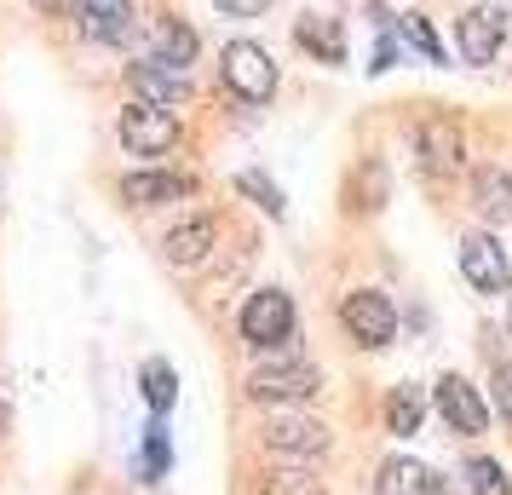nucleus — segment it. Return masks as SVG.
Instances as JSON below:
<instances>
[{
    "label": "nucleus",
    "mask_w": 512,
    "mask_h": 495,
    "mask_svg": "<svg viewBox=\"0 0 512 495\" xmlns=\"http://www.w3.org/2000/svg\"><path fill=\"white\" fill-rule=\"evenodd\" d=\"M259 449L277 455L288 467H311L334 449V432H328L317 415H300V409H271L265 426H259Z\"/></svg>",
    "instance_id": "obj_1"
},
{
    "label": "nucleus",
    "mask_w": 512,
    "mask_h": 495,
    "mask_svg": "<svg viewBox=\"0 0 512 495\" xmlns=\"http://www.w3.org/2000/svg\"><path fill=\"white\" fill-rule=\"evenodd\" d=\"M242 392L254 409H300L323 392V369L317 363H259Z\"/></svg>",
    "instance_id": "obj_2"
},
{
    "label": "nucleus",
    "mask_w": 512,
    "mask_h": 495,
    "mask_svg": "<svg viewBox=\"0 0 512 495\" xmlns=\"http://www.w3.org/2000/svg\"><path fill=\"white\" fill-rule=\"evenodd\" d=\"M219 81L231 87L242 104H271L277 98V58L259 47V41H231L219 52Z\"/></svg>",
    "instance_id": "obj_3"
},
{
    "label": "nucleus",
    "mask_w": 512,
    "mask_h": 495,
    "mask_svg": "<svg viewBox=\"0 0 512 495\" xmlns=\"http://www.w3.org/2000/svg\"><path fill=\"white\" fill-rule=\"evenodd\" d=\"M340 329H346L351 346L363 352H386L397 340V306L380 294V288H351L340 300Z\"/></svg>",
    "instance_id": "obj_4"
},
{
    "label": "nucleus",
    "mask_w": 512,
    "mask_h": 495,
    "mask_svg": "<svg viewBox=\"0 0 512 495\" xmlns=\"http://www.w3.org/2000/svg\"><path fill=\"white\" fill-rule=\"evenodd\" d=\"M415 156L426 179H455L466 167V133L449 110H426L415 121Z\"/></svg>",
    "instance_id": "obj_5"
},
{
    "label": "nucleus",
    "mask_w": 512,
    "mask_h": 495,
    "mask_svg": "<svg viewBox=\"0 0 512 495\" xmlns=\"http://www.w3.org/2000/svg\"><path fill=\"white\" fill-rule=\"evenodd\" d=\"M116 139H121L127 156H167V150H179L185 127H179L173 110H156V104L127 98V110L116 116Z\"/></svg>",
    "instance_id": "obj_6"
},
{
    "label": "nucleus",
    "mask_w": 512,
    "mask_h": 495,
    "mask_svg": "<svg viewBox=\"0 0 512 495\" xmlns=\"http://www.w3.org/2000/svg\"><path fill=\"white\" fill-rule=\"evenodd\" d=\"M236 329H242V340L254 346V352H271V346H282V340H294V300L282 294V288H254L248 294V306H242V317H236Z\"/></svg>",
    "instance_id": "obj_7"
},
{
    "label": "nucleus",
    "mask_w": 512,
    "mask_h": 495,
    "mask_svg": "<svg viewBox=\"0 0 512 495\" xmlns=\"http://www.w3.org/2000/svg\"><path fill=\"white\" fill-rule=\"evenodd\" d=\"M432 409L443 415V426L455 432V438H484L489 432V403L478 398V386L466 375H438V386H432Z\"/></svg>",
    "instance_id": "obj_8"
},
{
    "label": "nucleus",
    "mask_w": 512,
    "mask_h": 495,
    "mask_svg": "<svg viewBox=\"0 0 512 495\" xmlns=\"http://www.w3.org/2000/svg\"><path fill=\"white\" fill-rule=\"evenodd\" d=\"M70 24L93 47H127L133 29H139V12H133V0H75Z\"/></svg>",
    "instance_id": "obj_9"
},
{
    "label": "nucleus",
    "mask_w": 512,
    "mask_h": 495,
    "mask_svg": "<svg viewBox=\"0 0 512 495\" xmlns=\"http://www.w3.org/2000/svg\"><path fill=\"white\" fill-rule=\"evenodd\" d=\"M461 277L478 294H507L512 288V265H507V248L495 231H466L461 236Z\"/></svg>",
    "instance_id": "obj_10"
},
{
    "label": "nucleus",
    "mask_w": 512,
    "mask_h": 495,
    "mask_svg": "<svg viewBox=\"0 0 512 495\" xmlns=\"http://www.w3.org/2000/svg\"><path fill=\"white\" fill-rule=\"evenodd\" d=\"M507 24L512 12L507 6H472V12H461V24H455V47H461L466 64H495L501 58V47H507Z\"/></svg>",
    "instance_id": "obj_11"
},
{
    "label": "nucleus",
    "mask_w": 512,
    "mask_h": 495,
    "mask_svg": "<svg viewBox=\"0 0 512 495\" xmlns=\"http://www.w3.org/2000/svg\"><path fill=\"white\" fill-rule=\"evenodd\" d=\"M121 81H127V93L139 98V104H156V110H179L190 98V75L162 64V58H133L121 70Z\"/></svg>",
    "instance_id": "obj_12"
},
{
    "label": "nucleus",
    "mask_w": 512,
    "mask_h": 495,
    "mask_svg": "<svg viewBox=\"0 0 512 495\" xmlns=\"http://www.w3.org/2000/svg\"><path fill=\"white\" fill-rule=\"evenodd\" d=\"M116 196L127 208H167V202H185L196 196V173H179V167H139L116 185Z\"/></svg>",
    "instance_id": "obj_13"
},
{
    "label": "nucleus",
    "mask_w": 512,
    "mask_h": 495,
    "mask_svg": "<svg viewBox=\"0 0 512 495\" xmlns=\"http://www.w3.org/2000/svg\"><path fill=\"white\" fill-rule=\"evenodd\" d=\"M219 213H190V219H179L173 231L162 236V254L167 265H179V271H196V265L208 260L213 248H219Z\"/></svg>",
    "instance_id": "obj_14"
},
{
    "label": "nucleus",
    "mask_w": 512,
    "mask_h": 495,
    "mask_svg": "<svg viewBox=\"0 0 512 495\" xmlns=\"http://www.w3.org/2000/svg\"><path fill=\"white\" fill-rule=\"evenodd\" d=\"M472 208H478V219H484L489 231L512 225V167L484 162L472 173Z\"/></svg>",
    "instance_id": "obj_15"
},
{
    "label": "nucleus",
    "mask_w": 512,
    "mask_h": 495,
    "mask_svg": "<svg viewBox=\"0 0 512 495\" xmlns=\"http://www.w3.org/2000/svg\"><path fill=\"white\" fill-rule=\"evenodd\" d=\"M294 47L311 52L317 64H346V24L340 18H317V12H305L300 24H294Z\"/></svg>",
    "instance_id": "obj_16"
},
{
    "label": "nucleus",
    "mask_w": 512,
    "mask_h": 495,
    "mask_svg": "<svg viewBox=\"0 0 512 495\" xmlns=\"http://www.w3.org/2000/svg\"><path fill=\"white\" fill-rule=\"evenodd\" d=\"M374 495H438V472L415 455H392L374 472Z\"/></svg>",
    "instance_id": "obj_17"
},
{
    "label": "nucleus",
    "mask_w": 512,
    "mask_h": 495,
    "mask_svg": "<svg viewBox=\"0 0 512 495\" xmlns=\"http://www.w3.org/2000/svg\"><path fill=\"white\" fill-rule=\"evenodd\" d=\"M196 52H202V41H196V29H190L185 18H156V24H150V58H162V64L190 75Z\"/></svg>",
    "instance_id": "obj_18"
},
{
    "label": "nucleus",
    "mask_w": 512,
    "mask_h": 495,
    "mask_svg": "<svg viewBox=\"0 0 512 495\" xmlns=\"http://www.w3.org/2000/svg\"><path fill=\"white\" fill-rule=\"evenodd\" d=\"M426 409H432V392H426V386H415V380L392 386V392H386V432H392V438H415L420 421H426Z\"/></svg>",
    "instance_id": "obj_19"
},
{
    "label": "nucleus",
    "mask_w": 512,
    "mask_h": 495,
    "mask_svg": "<svg viewBox=\"0 0 512 495\" xmlns=\"http://www.w3.org/2000/svg\"><path fill=\"white\" fill-rule=\"evenodd\" d=\"M139 392H144V403H150V415H156V421H167V409L179 403V375H173V363L150 357V363L139 369Z\"/></svg>",
    "instance_id": "obj_20"
},
{
    "label": "nucleus",
    "mask_w": 512,
    "mask_h": 495,
    "mask_svg": "<svg viewBox=\"0 0 512 495\" xmlns=\"http://www.w3.org/2000/svg\"><path fill=\"white\" fill-rule=\"evenodd\" d=\"M351 213H380L386 208V162L380 156H363V167L351 173Z\"/></svg>",
    "instance_id": "obj_21"
},
{
    "label": "nucleus",
    "mask_w": 512,
    "mask_h": 495,
    "mask_svg": "<svg viewBox=\"0 0 512 495\" xmlns=\"http://www.w3.org/2000/svg\"><path fill=\"white\" fill-rule=\"evenodd\" d=\"M397 35H403V47L420 52L426 64H443V58H449V52H443V41L432 35V18H426V12H403V18H397Z\"/></svg>",
    "instance_id": "obj_22"
},
{
    "label": "nucleus",
    "mask_w": 512,
    "mask_h": 495,
    "mask_svg": "<svg viewBox=\"0 0 512 495\" xmlns=\"http://www.w3.org/2000/svg\"><path fill=\"white\" fill-rule=\"evenodd\" d=\"M167 461H173V449H167V426L150 421V426H144V449H139V478H144V484H162Z\"/></svg>",
    "instance_id": "obj_23"
},
{
    "label": "nucleus",
    "mask_w": 512,
    "mask_h": 495,
    "mask_svg": "<svg viewBox=\"0 0 512 495\" xmlns=\"http://www.w3.org/2000/svg\"><path fill=\"white\" fill-rule=\"evenodd\" d=\"M259 495H328V484L305 467H282V472H265L259 478Z\"/></svg>",
    "instance_id": "obj_24"
},
{
    "label": "nucleus",
    "mask_w": 512,
    "mask_h": 495,
    "mask_svg": "<svg viewBox=\"0 0 512 495\" xmlns=\"http://www.w3.org/2000/svg\"><path fill=\"white\" fill-rule=\"evenodd\" d=\"M461 478L472 484V495H512V484H507V467L495 461V455H472L461 467Z\"/></svg>",
    "instance_id": "obj_25"
},
{
    "label": "nucleus",
    "mask_w": 512,
    "mask_h": 495,
    "mask_svg": "<svg viewBox=\"0 0 512 495\" xmlns=\"http://www.w3.org/2000/svg\"><path fill=\"white\" fill-rule=\"evenodd\" d=\"M236 196H248V202H254L259 213H271V219H282V213H288V202H282V190L271 185L265 173H254V167H248V173H236Z\"/></svg>",
    "instance_id": "obj_26"
},
{
    "label": "nucleus",
    "mask_w": 512,
    "mask_h": 495,
    "mask_svg": "<svg viewBox=\"0 0 512 495\" xmlns=\"http://www.w3.org/2000/svg\"><path fill=\"white\" fill-rule=\"evenodd\" d=\"M489 398L501 409V421H512V363H495V375H489Z\"/></svg>",
    "instance_id": "obj_27"
},
{
    "label": "nucleus",
    "mask_w": 512,
    "mask_h": 495,
    "mask_svg": "<svg viewBox=\"0 0 512 495\" xmlns=\"http://www.w3.org/2000/svg\"><path fill=\"white\" fill-rule=\"evenodd\" d=\"M219 12H231V18H259V12H271V0H213Z\"/></svg>",
    "instance_id": "obj_28"
},
{
    "label": "nucleus",
    "mask_w": 512,
    "mask_h": 495,
    "mask_svg": "<svg viewBox=\"0 0 512 495\" xmlns=\"http://www.w3.org/2000/svg\"><path fill=\"white\" fill-rule=\"evenodd\" d=\"M29 6H35L41 18H70V6H75V0H29Z\"/></svg>",
    "instance_id": "obj_29"
},
{
    "label": "nucleus",
    "mask_w": 512,
    "mask_h": 495,
    "mask_svg": "<svg viewBox=\"0 0 512 495\" xmlns=\"http://www.w3.org/2000/svg\"><path fill=\"white\" fill-rule=\"evenodd\" d=\"M438 495H472V484L466 478H438Z\"/></svg>",
    "instance_id": "obj_30"
},
{
    "label": "nucleus",
    "mask_w": 512,
    "mask_h": 495,
    "mask_svg": "<svg viewBox=\"0 0 512 495\" xmlns=\"http://www.w3.org/2000/svg\"><path fill=\"white\" fill-rule=\"evenodd\" d=\"M12 432V403H6V392H0V438Z\"/></svg>",
    "instance_id": "obj_31"
},
{
    "label": "nucleus",
    "mask_w": 512,
    "mask_h": 495,
    "mask_svg": "<svg viewBox=\"0 0 512 495\" xmlns=\"http://www.w3.org/2000/svg\"><path fill=\"white\" fill-rule=\"evenodd\" d=\"M507 334H512V288H507Z\"/></svg>",
    "instance_id": "obj_32"
}]
</instances>
